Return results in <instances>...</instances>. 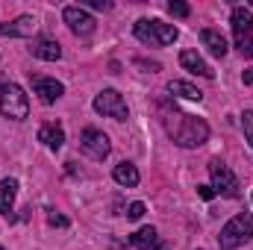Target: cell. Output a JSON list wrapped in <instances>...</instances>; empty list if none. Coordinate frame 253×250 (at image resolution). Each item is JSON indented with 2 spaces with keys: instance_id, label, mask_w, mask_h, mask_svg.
<instances>
[{
  "instance_id": "cell-6",
  "label": "cell",
  "mask_w": 253,
  "mask_h": 250,
  "mask_svg": "<svg viewBox=\"0 0 253 250\" xmlns=\"http://www.w3.org/2000/svg\"><path fill=\"white\" fill-rule=\"evenodd\" d=\"M209 177H212V188H215V194H221V197H239V194H242L236 174H233L224 162L212 159V162H209Z\"/></svg>"
},
{
  "instance_id": "cell-18",
  "label": "cell",
  "mask_w": 253,
  "mask_h": 250,
  "mask_svg": "<svg viewBox=\"0 0 253 250\" xmlns=\"http://www.w3.org/2000/svg\"><path fill=\"white\" fill-rule=\"evenodd\" d=\"M112 177H115V183L118 186H126V188H132V186H138V168L132 165V162H121V165H115V171H112Z\"/></svg>"
},
{
  "instance_id": "cell-5",
  "label": "cell",
  "mask_w": 253,
  "mask_h": 250,
  "mask_svg": "<svg viewBox=\"0 0 253 250\" xmlns=\"http://www.w3.org/2000/svg\"><path fill=\"white\" fill-rule=\"evenodd\" d=\"M94 112L103 115V118H112V121H126V118H129L126 100L115 91V88H103V91L94 97Z\"/></svg>"
},
{
  "instance_id": "cell-17",
  "label": "cell",
  "mask_w": 253,
  "mask_h": 250,
  "mask_svg": "<svg viewBox=\"0 0 253 250\" xmlns=\"http://www.w3.org/2000/svg\"><path fill=\"white\" fill-rule=\"evenodd\" d=\"M15 194H18V180H12V177L0 180V215H9L12 212Z\"/></svg>"
},
{
  "instance_id": "cell-8",
  "label": "cell",
  "mask_w": 253,
  "mask_h": 250,
  "mask_svg": "<svg viewBox=\"0 0 253 250\" xmlns=\"http://www.w3.org/2000/svg\"><path fill=\"white\" fill-rule=\"evenodd\" d=\"M62 18L65 24H68V30L74 33V36H91L94 33V18L83 9V6H65L62 9Z\"/></svg>"
},
{
  "instance_id": "cell-3",
  "label": "cell",
  "mask_w": 253,
  "mask_h": 250,
  "mask_svg": "<svg viewBox=\"0 0 253 250\" xmlns=\"http://www.w3.org/2000/svg\"><path fill=\"white\" fill-rule=\"evenodd\" d=\"M251 239H253V215L251 212H239L236 218H230L221 227L218 245H221V250H236L245 242H251Z\"/></svg>"
},
{
  "instance_id": "cell-27",
  "label": "cell",
  "mask_w": 253,
  "mask_h": 250,
  "mask_svg": "<svg viewBox=\"0 0 253 250\" xmlns=\"http://www.w3.org/2000/svg\"><path fill=\"white\" fill-rule=\"evenodd\" d=\"M0 250H3V248H0Z\"/></svg>"
},
{
  "instance_id": "cell-16",
  "label": "cell",
  "mask_w": 253,
  "mask_h": 250,
  "mask_svg": "<svg viewBox=\"0 0 253 250\" xmlns=\"http://www.w3.org/2000/svg\"><path fill=\"white\" fill-rule=\"evenodd\" d=\"M39 141H42L44 147H50V150H59L65 144V129L59 124H44L39 129Z\"/></svg>"
},
{
  "instance_id": "cell-25",
  "label": "cell",
  "mask_w": 253,
  "mask_h": 250,
  "mask_svg": "<svg viewBox=\"0 0 253 250\" xmlns=\"http://www.w3.org/2000/svg\"><path fill=\"white\" fill-rule=\"evenodd\" d=\"M197 194H200L203 200H212V197H215V188L212 186H197Z\"/></svg>"
},
{
  "instance_id": "cell-24",
  "label": "cell",
  "mask_w": 253,
  "mask_h": 250,
  "mask_svg": "<svg viewBox=\"0 0 253 250\" xmlns=\"http://www.w3.org/2000/svg\"><path fill=\"white\" fill-rule=\"evenodd\" d=\"M47 221H50L53 227H68V218H65V215H56V212H47Z\"/></svg>"
},
{
  "instance_id": "cell-23",
  "label": "cell",
  "mask_w": 253,
  "mask_h": 250,
  "mask_svg": "<svg viewBox=\"0 0 253 250\" xmlns=\"http://www.w3.org/2000/svg\"><path fill=\"white\" fill-rule=\"evenodd\" d=\"M80 6H83V9H85V6H91V9H103V12H106V9H112V3H109V0H85V3H80Z\"/></svg>"
},
{
  "instance_id": "cell-1",
  "label": "cell",
  "mask_w": 253,
  "mask_h": 250,
  "mask_svg": "<svg viewBox=\"0 0 253 250\" xmlns=\"http://www.w3.org/2000/svg\"><path fill=\"white\" fill-rule=\"evenodd\" d=\"M165 124H168V135L180 147H200L209 138V124L203 118H197V115H189V112H177L174 109Z\"/></svg>"
},
{
  "instance_id": "cell-20",
  "label": "cell",
  "mask_w": 253,
  "mask_h": 250,
  "mask_svg": "<svg viewBox=\"0 0 253 250\" xmlns=\"http://www.w3.org/2000/svg\"><path fill=\"white\" fill-rule=\"evenodd\" d=\"M168 12H171L174 18H189L191 6H189V3H183V0H171V3H168Z\"/></svg>"
},
{
  "instance_id": "cell-14",
  "label": "cell",
  "mask_w": 253,
  "mask_h": 250,
  "mask_svg": "<svg viewBox=\"0 0 253 250\" xmlns=\"http://www.w3.org/2000/svg\"><path fill=\"white\" fill-rule=\"evenodd\" d=\"M180 65H183L186 71H191V74L203 77V80H212V77H215V71L203 62V56H197V50H183V53H180Z\"/></svg>"
},
{
  "instance_id": "cell-10",
  "label": "cell",
  "mask_w": 253,
  "mask_h": 250,
  "mask_svg": "<svg viewBox=\"0 0 253 250\" xmlns=\"http://www.w3.org/2000/svg\"><path fill=\"white\" fill-rule=\"evenodd\" d=\"M233 33H236V42L242 44V42H248L253 33V12L251 9H245V6H236L233 9Z\"/></svg>"
},
{
  "instance_id": "cell-7",
  "label": "cell",
  "mask_w": 253,
  "mask_h": 250,
  "mask_svg": "<svg viewBox=\"0 0 253 250\" xmlns=\"http://www.w3.org/2000/svg\"><path fill=\"white\" fill-rule=\"evenodd\" d=\"M80 147H83V153L91 156L94 162H103V159L109 156V150H112L109 135L100 132V129H94V126H85V129L80 132Z\"/></svg>"
},
{
  "instance_id": "cell-19",
  "label": "cell",
  "mask_w": 253,
  "mask_h": 250,
  "mask_svg": "<svg viewBox=\"0 0 253 250\" xmlns=\"http://www.w3.org/2000/svg\"><path fill=\"white\" fill-rule=\"evenodd\" d=\"M168 91H171L174 97H186V100H200V97H203V91H200L197 85L183 83V80H171V83H168Z\"/></svg>"
},
{
  "instance_id": "cell-2",
  "label": "cell",
  "mask_w": 253,
  "mask_h": 250,
  "mask_svg": "<svg viewBox=\"0 0 253 250\" xmlns=\"http://www.w3.org/2000/svg\"><path fill=\"white\" fill-rule=\"evenodd\" d=\"M132 33H135V39L141 44H150V47H165V44H174L180 39L177 27L174 24H165L159 18H141V21H135Z\"/></svg>"
},
{
  "instance_id": "cell-22",
  "label": "cell",
  "mask_w": 253,
  "mask_h": 250,
  "mask_svg": "<svg viewBox=\"0 0 253 250\" xmlns=\"http://www.w3.org/2000/svg\"><path fill=\"white\" fill-rule=\"evenodd\" d=\"M141 215H144V203H141V200H135V203L126 206V218H129V221H138Z\"/></svg>"
},
{
  "instance_id": "cell-13",
  "label": "cell",
  "mask_w": 253,
  "mask_h": 250,
  "mask_svg": "<svg viewBox=\"0 0 253 250\" xmlns=\"http://www.w3.org/2000/svg\"><path fill=\"white\" fill-rule=\"evenodd\" d=\"M129 245L138 250H165L159 245V233H156V227H141V230H135L132 236H129Z\"/></svg>"
},
{
  "instance_id": "cell-21",
  "label": "cell",
  "mask_w": 253,
  "mask_h": 250,
  "mask_svg": "<svg viewBox=\"0 0 253 250\" xmlns=\"http://www.w3.org/2000/svg\"><path fill=\"white\" fill-rule=\"evenodd\" d=\"M242 126H245V138H248V144L253 147V112L251 109H245V115H242Z\"/></svg>"
},
{
  "instance_id": "cell-11",
  "label": "cell",
  "mask_w": 253,
  "mask_h": 250,
  "mask_svg": "<svg viewBox=\"0 0 253 250\" xmlns=\"http://www.w3.org/2000/svg\"><path fill=\"white\" fill-rule=\"evenodd\" d=\"M30 53H33L36 59H44V62H56V59H62V47H59L56 39H36L33 47H30Z\"/></svg>"
},
{
  "instance_id": "cell-26",
  "label": "cell",
  "mask_w": 253,
  "mask_h": 250,
  "mask_svg": "<svg viewBox=\"0 0 253 250\" xmlns=\"http://www.w3.org/2000/svg\"><path fill=\"white\" fill-rule=\"evenodd\" d=\"M239 50H242L245 56H253V39H248V42H242V44H239Z\"/></svg>"
},
{
  "instance_id": "cell-12",
  "label": "cell",
  "mask_w": 253,
  "mask_h": 250,
  "mask_svg": "<svg viewBox=\"0 0 253 250\" xmlns=\"http://www.w3.org/2000/svg\"><path fill=\"white\" fill-rule=\"evenodd\" d=\"M33 30H36V18H33V15H21V18H15L12 24H0V36H12V39L33 36Z\"/></svg>"
},
{
  "instance_id": "cell-4",
  "label": "cell",
  "mask_w": 253,
  "mask_h": 250,
  "mask_svg": "<svg viewBox=\"0 0 253 250\" xmlns=\"http://www.w3.org/2000/svg\"><path fill=\"white\" fill-rule=\"evenodd\" d=\"M0 115L9 118V121H24L30 115V100H27V94H24L21 85L6 83L0 88Z\"/></svg>"
},
{
  "instance_id": "cell-15",
  "label": "cell",
  "mask_w": 253,
  "mask_h": 250,
  "mask_svg": "<svg viewBox=\"0 0 253 250\" xmlns=\"http://www.w3.org/2000/svg\"><path fill=\"white\" fill-rule=\"evenodd\" d=\"M200 42H203V47L212 53V56H218V59H224L227 56V39L218 33V30H200Z\"/></svg>"
},
{
  "instance_id": "cell-9",
  "label": "cell",
  "mask_w": 253,
  "mask_h": 250,
  "mask_svg": "<svg viewBox=\"0 0 253 250\" xmlns=\"http://www.w3.org/2000/svg\"><path fill=\"white\" fill-rule=\"evenodd\" d=\"M33 88H36V94L42 97V103H56L59 97L65 94V85L59 80H53V77H33Z\"/></svg>"
}]
</instances>
